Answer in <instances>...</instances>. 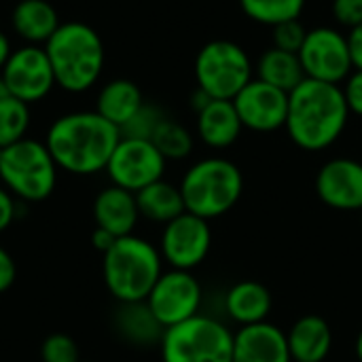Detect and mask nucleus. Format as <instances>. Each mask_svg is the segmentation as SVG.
<instances>
[{"label":"nucleus","mask_w":362,"mask_h":362,"mask_svg":"<svg viewBox=\"0 0 362 362\" xmlns=\"http://www.w3.org/2000/svg\"><path fill=\"white\" fill-rule=\"evenodd\" d=\"M119 140L121 129L93 110L53 121L45 144L59 170L72 176H93L106 170Z\"/></svg>","instance_id":"1"},{"label":"nucleus","mask_w":362,"mask_h":362,"mask_svg":"<svg viewBox=\"0 0 362 362\" xmlns=\"http://www.w3.org/2000/svg\"><path fill=\"white\" fill-rule=\"evenodd\" d=\"M348 117L350 108L339 85L305 78L288 93L284 127L303 151H325L344 134Z\"/></svg>","instance_id":"2"},{"label":"nucleus","mask_w":362,"mask_h":362,"mask_svg":"<svg viewBox=\"0 0 362 362\" xmlns=\"http://www.w3.org/2000/svg\"><path fill=\"white\" fill-rule=\"evenodd\" d=\"M161 274L163 259L159 248L136 233L119 238L102 255V282L117 303L146 301Z\"/></svg>","instance_id":"3"},{"label":"nucleus","mask_w":362,"mask_h":362,"mask_svg":"<svg viewBox=\"0 0 362 362\" xmlns=\"http://www.w3.org/2000/svg\"><path fill=\"white\" fill-rule=\"evenodd\" d=\"M45 51L55 74V85L68 91H85L100 78L104 45L93 28L78 21L59 23L47 40Z\"/></svg>","instance_id":"4"},{"label":"nucleus","mask_w":362,"mask_h":362,"mask_svg":"<svg viewBox=\"0 0 362 362\" xmlns=\"http://www.w3.org/2000/svg\"><path fill=\"white\" fill-rule=\"evenodd\" d=\"M178 187L187 212L212 221L227 214L240 202L244 176L235 163L210 157L191 165Z\"/></svg>","instance_id":"5"},{"label":"nucleus","mask_w":362,"mask_h":362,"mask_svg":"<svg viewBox=\"0 0 362 362\" xmlns=\"http://www.w3.org/2000/svg\"><path fill=\"white\" fill-rule=\"evenodd\" d=\"M57 172L45 142L23 138L0 148V185L23 204L49 199L57 187Z\"/></svg>","instance_id":"6"},{"label":"nucleus","mask_w":362,"mask_h":362,"mask_svg":"<svg viewBox=\"0 0 362 362\" xmlns=\"http://www.w3.org/2000/svg\"><path fill=\"white\" fill-rule=\"evenodd\" d=\"M161 362H231L233 333L216 318L197 314L163 331Z\"/></svg>","instance_id":"7"},{"label":"nucleus","mask_w":362,"mask_h":362,"mask_svg":"<svg viewBox=\"0 0 362 362\" xmlns=\"http://www.w3.org/2000/svg\"><path fill=\"white\" fill-rule=\"evenodd\" d=\"M250 74L246 51L231 40H212L197 53V85L212 100H233L252 81Z\"/></svg>","instance_id":"8"},{"label":"nucleus","mask_w":362,"mask_h":362,"mask_svg":"<svg viewBox=\"0 0 362 362\" xmlns=\"http://www.w3.org/2000/svg\"><path fill=\"white\" fill-rule=\"evenodd\" d=\"M165 163L168 161L151 140L121 138L104 172L108 174L110 185L138 193L163 178Z\"/></svg>","instance_id":"9"},{"label":"nucleus","mask_w":362,"mask_h":362,"mask_svg":"<svg viewBox=\"0 0 362 362\" xmlns=\"http://www.w3.org/2000/svg\"><path fill=\"white\" fill-rule=\"evenodd\" d=\"M202 284L191 272L168 269L155 282L146 305L163 329L176 327L199 314L202 308Z\"/></svg>","instance_id":"10"},{"label":"nucleus","mask_w":362,"mask_h":362,"mask_svg":"<svg viewBox=\"0 0 362 362\" xmlns=\"http://www.w3.org/2000/svg\"><path fill=\"white\" fill-rule=\"evenodd\" d=\"M210 246L212 231L208 221L191 212H182L180 216L163 225L157 248L170 269L193 272L206 261V257L210 255Z\"/></svg>","instance_id":"11"},{"label":"nucleus","mask_w":362,"mask_h":362,"mask_svg":"<svg viewBox=\"0 0 362 362\" xmlns=\"http://www.w3.org/2000/svg\"><path fill=\"white\" fill-rule=\"evenodd\" d=\"M299 59L308 78L339 85L350 76L352 57L348 38L331 28H316L308 32V38L299 51Z\"/></svg>","instance_id":"12"},{"label":"nucleus","mask_w":362,"mask_h":362,"mask_svg":"<svg viewBox=\"0 0 362 362\" xmlns=\"http://www.w3.org/2000/svg\"><path fill=\"white\" fill-rule=\"evenodd\" d=\"M13 98L32 104L42 100L55 85V74L45 49L21 47L8 55L0 74Z\"/></svg>","instance_id":"13"},{"label":"nucleus","mask_w":362,"mask_h":362,"mask_svg":"<svg viewBox=\"0 0 362 362\" xmlns=\"http://www.w3.org/2000/svg\"><path fill=\"white\" fill-rule=\"evenodd\" d=\"M244 127L252 132H276L286 125L288 93L263 81H250L233 100Z\"/></svg>","instance_id":"14"},{"label":"nucleus","mask_w":362,"mask_h":362,"mask_svg":"<svg viewBox=\"0 0 362 362\" xmlns=\"http://www.w3.org/2000/svg\"><path fill=\"white\" fill-rule=\"evenodd\" d=\"M316 193L333 210H362V163L354 159H331L316 176Z\"/></svg>","instance_id":"15"},{"label":"nucleus","mask_w":362,"mask_h":362,"mask_svg":"<svg viewBox=\"0 0 362 362\" xmlns=\"http://www.w3.org/2000/svg\"><path fill=\"white\" fill-rule=\"evenodd\" d=\"M231 362H293L286 333L267 320L240 327V331L233 333Z\"/></svg>","instance_id":"16"},{"label":"nucleus","mask_w":362,"mask_h":362,"mask_svg":"<svg viewBox=\"0 0 362 362\" xmlns=\"http://www.w3.org/2000/svg\"><path fill=\"white\" fill-rule=\"evenodd\" d=\"M93 227L110 231L115 238L132 235L140 221V210L136 193H129L121 187H104L91 204Z\"/></svg>","instance_id":"17"},{"label":"nucleus","mask_w":362,"mask_h":362,"mask_svg":"<svg viewBox=\"0 0 362 362\" xmlns=\"http://www.w3.org/2000/svg\"><path fill=\"white\" fill-rule=\"evenodd\" d=\"M293 362H325L333 348V331L322 316H301L286 333Z\"/></svg>","instance_id":"18"},{"label":"nucleus","mask_w":362,"mask_h":362,"mask_svg":"<svg viewBox=\"0 0 362 362\" xmlns=\"http://www.w3.org/2000/svg\"><path fill=\"white\" fill-rule=\"evenodd\" d=\"M242 121L231 100H210L197 112V134L212 148L231 146L242 134Z\"/></svg>","instance_id":"19"},{"label":"nucleus","mask_w":362,"mask_h":362,"mask_svg":"<svg viewBox=\"0 0 362 362\" xmlns=\"http://www.w3.org/2000/svg\"><path fill=\"white\" fill-rule=\"evenodd\" d=\"M225 310L240 327L265 322L272 312V293L261 282L242 280L227 291Z\"/></svg>","instance_id":"20"},{"label":"nucleus","mask_w":362,"mask_h":362,"mask_svg":"<svg viewBox=\"0 0 362 362\" xmlns=\"http://www.w3.org/2000/svg\"><path fill=\"white\" fill-rule=\"evenodd\" d=\"M115 331L129 346L148 348V346H159L165 329L157 322L146 301H140V303H119V308L115 310Z\"/></svg>","instance_id":"21"},{"label":"nucleus","mask_w":362,"mask_h":362,"mask_svg":"<svg viewBox=\"0 0 362 362\" xmlns=\"http://www.w3.org/2000/svg\"><path fill=\"white\" fill-rule=\"evenodd\" d=\"M136 202H138L140 218H146L157 225H168L182 212H187L180 187L163 178L138 191Z\"/></svg>","instance_id":"22"},{"label":"nucleus","mask_w":362,"mask_h":362,"mask_svg":"<svg viewBox=\"0 0 362 362\" xmlns=\"http://www.w3.org/2000/svg\"><path fill=\"white\" fill-rule=\"evenodd\" d=\"M142 104H144V100H142L138 85L132 81H125V78H117V81H110L100 91L95 112L121 129L140 110Z\"/></svg>","instance_id":"23"},{"label":"nucleus","mask_w":362,"mask_h":362,"mask_svg":"<svg viewBox=\"0 0 362 362\" xmlns=\"http://www.w3.org/2000/svg\"><path fill=\"white\" fill-rule=\"evenodd\" d=\"M13 28L30 42H47L59 28V21L47 0H21L13 8Z\"/></svg>","instance_id":"24"},{"label":"nucleus","mask_w":362,"mask_h":362,"mask_svg":"<svg viewBox=\"0 0 362 362\" xmlns=\"http://www.w3.org/2000/svg\"><path fill=\"white\" fill-rule=\"evenodd\" d=\"M259 81L278 87L286 93L295 91L308 76L303 72L301 59L297 53H288L282 49H267L259 59Z\"/></svg>","instance_id":"25"},{"label":"nucleus","mask_w":362,"mask_h":362,"mask_svg":"<svg viewBox=\"0 0 362 362\" xmlns=\"http://www.w3.org/2000/svg\"><path fill=\"white\" fill-rule=\"evenodd\" d=\"M151 142H153L155 148L163 155L165 161L185 159V157H189L191 151H193V136L189 134V129H187L185 125H180V123L168 119V117L157 125V129H155Z\"/></svg>","instance_id":"26"},{"label":"nucleus","mask_w":362,"mask_h":362,"mask_svg":"<svg viewBox=\"0 0 362 362\" xmlns=\"http://www.w3.org/2000/svg\"><path fill=\"white\" fill-rule=\"evenodd\" d=\"M244 13L265 25H278L291 19H299L305 0H240Z\"/></svg>","instance_id":"27"},{"label":"nucleus","mask_w":362,"mask_h":362,"mask_svg":"<svg viewBox=\"0 0 362 362\" xmlns=\"http://www.w3.org/2000/svg\"><path fill=\"white\" fill-rule=\"evenodd\" d=\"M30 127V108L17 98H6L0 102V148H6L25 138Z\"/></svg>","instance_id":"28"},{"label":"nucleus","mask_w":362,"mask_h":362,"mask_svg":"<svg viewBox=\"0 0 362 362\" xmlns=\"http://www.w3.org/2000/svg\"><path fill=\"white\" fill-rule=\"evenodd\" d=\"M81 350L72 335L51 333L40 344V362H78Z\"/></svg>","instance_id":"29"},{"label":"nucleus","mask_w":362,"mask_h":362,"mask_svg":"<svg viewBox=\"0 0 362 362\" xmlns=\"http://www.w3.org/2000/svg\"><path fill=\"white\" fill-rule=\"evenodd\" d=\"M163 112L157 106L142 104L140 110L121 127V138H138V140H151L157 125L163 121Z\"/></svg>","instance_id":"30"},{"label":"nucleus","mask_w":362,"mask_h":362,"mask_svg":"<svg viewBox=\"0 0 362 362\" xmlns=\"http://www.w3.org/2000/svg\"><path fill=\"white\" fill-rule=\"evenodd\" d=\"M305 38H308V30L301 25L299 19H291V21L274 25V47L276 49L299 55Z\"/></svg>","instance_id":"31"},{"label":"nucleus","mask_w":362,"mask_h":362,"mask_svg":"<svg viewBox=\"0 0 362 362\" xmlns=\"http://www.w3.org/2000/svg\"><path fill=\"white\" fill-rule=\"evenodd\" d=\"M333 13L339 23L352 30L362 23V0H335Z\"/></svg>","instance_id":"32"},{"label":"nucleus","mask_w":362,"mask_h":362,"mask_svg":"<svg viewBox=\"0 0 362 362\" xmlns=\"http://www.w3.org/2000/svg\"><path fill=\"white\" fill-rule=\"evenodd\" d=\"M19 202L0 185V235L17 223Z\"/></svg>","instance_id":"33"},{"label":"nucleus","mask_w":362,"mask_h":362,"mask_svg":"<svg viewBox=\"0 0 362 362\" xmlns=\"http://www.w3.org/2000/svg\"><path fill=\"white\" fill-rule=\"evenodd\" d=\"M17 282V261L15 257L0 244V295L11 291Z\"/></svg>","instance_id":"34"},{"label":"nucleus","mask_w":362,"mask_h":362,"mask_svg":"<svg viewBox=\"0 0 362 362\" xmlns=\"http://www.w3.org/2000/svg\"><path fill=\"white\" fill-rule=\"evenodd\" d=\"M344 95H346V104H348L350 112L362 117V70H356L354 74L348 76Z\"/></svg>","instance_id":"35"},{"label":"nucleus","mask_w":362,"mask_h":362,"mask_svg":"<svg viewBox=\"0 0 362 362\" xmlns=\"http://www.w3.org/2000/svg\"><path fill=\"white\" fill-rule=\"evenodd\" d=\"M348 38V47H350V57H352V66L356 70H362V23L352 28Z\"/></svg>","instance_id":"36"},{"label":"nucleus","mask_w":362,"mask_h":362,"mask_svg":"<svg viewBox=\"0 0 362 362\" xmlns=\"http://www.w3.org/2000/svg\"><path fill=\"white\" fill-rule=\"evenodd\" d=\"M119 238H115L110 231H106V229H100V227H93V231H91V248L93 250H98L100 255H104V252H108L110 248H112V244L117 242Z\"/></svg>","instance_id":"37"},{"label":"nucleus","mask_w":362,"mask_h":362,"mask_svg":"<svg viewBox=\"0 0 362 362\" xmlns=\"http://www.w3.org/2000/svg\"><path fill=\"white\" fill-rule=\"evenodd\" d=\"M8 55H11L8 40H6V36L0 32V70L4 68V64H6V59H8Z\"/></svg>","instance_id":"38"},{"label":"nucleus","mask_w":362,"mask_h":362,"mask_svg":"<svg viewBox=\"0 0 362 362\" xmlns=\"http://www.w3.org/2000/svg\"><path fill=\"white\" fill-rule=\"evenodd\" d=\"M6 98H11V91H8V87H6L4 78L0 76V102H2V100H6Z\"/></svg>","instance_id":"39"},{"label":"nucleus","mask_w":362,"mask_h":362,"mask_svg":"<svg viewBox=\"0 0 362 362\" xmlns=\"http://www.w3.org/2000/svg\"><path fill=\"white\" fill-rule=\"evenodd\" d=\"M354 350H356V358H358V362H362V331L358 333V337H356V346H354Z\"/></svg>","instance_id":"40"},{"label":"nucleus","mask_w":362,"mask_h":362,"mask_svg":"<svg viewBox=\"0 0 362 362\" xmlns=\"http://www.w3.org/2000/svg\"><path fill=\"white\" fill-rule=\"evenodd\" d=\"M78 362H93V361H83V358H81V361H78Z\"/></svg>","instance_id":"41"},{"label":"nucleus","mask_w":362,"mask_h":362,"mask_svg":"<svg viewBox=\"0 0 362 362\" xmlns=\"http://www.w3.org/2000/svg\"><path fill=\"white\" fill-rule=\"evenodd\" d=\"M361 212H362V210H361Z\"/></svg>","instance_id":"42"}]
</instances>
